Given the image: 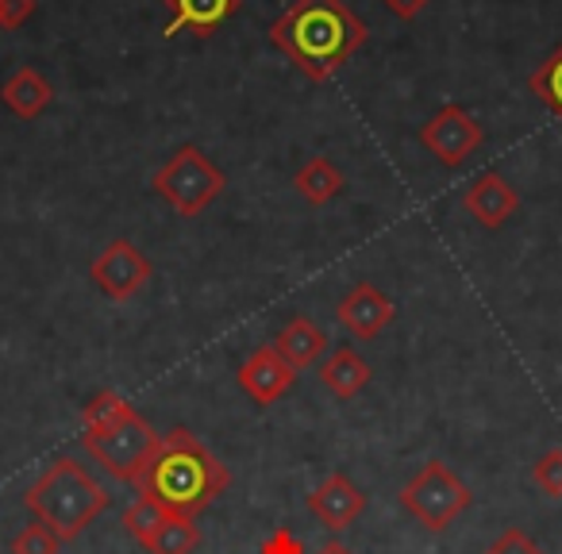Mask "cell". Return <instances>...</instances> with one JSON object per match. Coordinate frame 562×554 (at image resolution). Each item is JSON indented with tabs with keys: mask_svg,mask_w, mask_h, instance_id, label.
<instances>
[{
	"mask_svg": "<svg viewBox=\"0 0 562 554\" xmlns=\"http://www.w3.org/2000/svg\"><path fill=\"white\" fill-rule=\"evenodd\" d=\"M305 505L328 531H344L367 512V493H362L347 474H328L313 493H308Z\"/></svg>",
	"mask_w": 562,
	"mask_h": 554,
	"instance_id": "cell-10",
	"label": "cell"
},
{
	"mask_svg": "<svg viewBox=\"0 0 562 554\" xmlns=\"http://www.w3.org/2000/svg\"><path fill=\"white\" fill-rule=\"evenodd\" d=\"M462 208H467L482 227L497 231V227H505L508 219L520 212V193H516L497 170H490V173H482V178H474V185H470L467 196H462Z\"/></svg>",
	"mask_w": 562,
	"mask_h": 554,
	"instance_id": "cell-13",
	"label": "cell"
},
{
	"mask_svg": "<svg viewBox=\"0 0 562 554\" xmlns=\"http://www.w3.org/2000/svg\"><path fill=\"white\" fill-rule=\"evenodd\" d=\"M235 382H239V389L247 393L255 405L266 408V405H273V400H281L293 385H297V370L273 351V343H266V347H258L247 362H243L239 374H235Z\"/></svg>",
	"mask_w": 562,
	"mask_h": 554,
	"instance_id": "cell-9",
	"label": "cell"
},
{
	"mask_svg": "<svg viewBox=\"0 0 562 554\" xmlns=\"http://www.w3.org/2000/svg\"><path fill=\"white\" fill-rule=\"evenodd\" d=\"M112 493L81 466L78 459H58L50 470L24 493V508L40 523H47L63 543L78 539L101 512H109Z\"/></svg>",
	"mask_w": 562,
	"mask_h": 554,
	"instance_id": "cell-3",
	"label": "cell"
},
{
	"mask_svg": "<svg viewBox=\"0 0 562 554\" xmlns=\"http://www.w3.org/2000/svg\"><path fill=\"white\" fill-rule=\"evenodd\" d=\"M132 412H135V408L127 405L116 389H97L93 397L86 400V408H81V423H86V431H104V428H112V423H120L124 416H132Z\"/></svg>",
	"mask_w": 562,
	"mask_h": 554,
	"instance_id": "cell-20",
	"label": "cell"
},
{
	"mask_svg": "<svg viewBox=\"0 0 562 554\" xmlns=\"http://www.w3.org/2000/svg\"><path fill=\"white\" fill-rule=\"evenodd\" d=\"M316 554H355V551H351L347 543H339V539H328V543H324Z\"/></svg>",
	"mask_w": 562,
	"mask_h": 554,
	"instance_id": "cell-28",
	"label": "cell"
},
{
	"mask_svg": "<svg viewBox=\"0 0 562 554\" xmlns=\"http://www.w3.org/2000/svg\"><path fill=\"white\" fill-rule=\"evenodd\" d=\"M201 546V528L189 516H170V520L158 528V535L150 539L147 554H193Z\"/></svg>",
	"mask_w": 562,
	"mask_h": 554,
	"instance_id": "cell-19",
	"label": "cell"
},
{
	"mask_svg": "<svg viewBox=\"0 0 562 554\" xmlns=\"http://www.w3.org/2000/svg\"><path fill=\"white\" fill-rule=\"evenodd\" d=\"M370 362L362 359L355 347H336L331 354H324V362H321V382H324V389L331 393V397H339V400H355L362 389H367V382H370Z\"/></svg>",
	"mask_w": 562,
	"mask_h": 554,
	"instance_id": "cell-16",
	"label": "cell"
},
{
	"mask_svg": "<svg viewBox=\"0 0 562 554\" xmlns=\"http://www.w3.org/2000/svg\"><path fill=\"white\" fill-rule=\"evenodd\" d=\"M170 20H166L162 35L178 39V35H196V39H212L227 20L239 12L243 0H162Z\"/></svg>",
	"mask_w": 562,
	"mask_h": 554,
	"instance_id": "cell-12",
	"label": "cell"
},
{
	"mask_svg": "<svg viewBox=\"0 0 562 554\" xmlns=\"http://www.w3.org/2000/svg\"><path fill=\"white\" fill-rule=\"evenodd\" d=\"M258 554H305V543H301L290 528H278V531H270V535L262 539Z\"/></svg>",
	"mask_w": 562,
	"mask_h": 554,
	"instance_id": "cell-25",
	"label": "cell"
},
{
	"mask_svg": "<svg viewBox=\"0 0 562 554\" xmlns=\"http://www.w3.org/2000/svg\"><path fill=\"white\" fill-rule=\"evenodd\" d=\"M485 554H543V546H539L536 539L528 535V531L505 528L490 546H485Z\"/></svg>",
	"mask_w": 562,
	"mask_h": 554,
	"instance_id": "cell-24",
	"label": "cell"
},
{
	"mask_svg": "<svg viewBox=\"0 0 562 554\" xmlns=\"http://www.w3.org/2000/svg\"><path fill=\"white\" fill-rule=\"evenodd\" d=\"M150 189L170 204L178 216H201L212 201L227 189V173L204 155L201 147H178L170 155V162L158 166V173L150 178Z\"/></svg>",
	"mask_w": 562,
	"mask_h": 554,
	"instance_id": "cell-4",
	"label": "cell"
},
{
	"mask_svg": "<svg viewBox=\"0 0 562 554\" xmlns=\"http://www.w3.org/2000/svg\"><path fill=\"white\" fill-rule=\"evenodd\" d=\"M50 101H55V86H50L35 66H20V70L0 86V104L20 120L43 116V112L50 109Z\"/></svg>",
	"mask_w": 562,
	"mask_h": 554,
	"instance_id": "cell-15",
	"label": "cell"
},
{
	"mask_svg": "<svg viewBox=\"0 0 562 554\" xmlns=\"http://www.w3.org/2000/svg\"><path fill=\"white\" fill-rule=\"evenodd\" d=\"M273 351L301 374V370L324 362V354H328V331L308 320V316H293V320L273 336Z\"/></svg>",
	"mask_w": 562,
	"mask_h": 554,
	"instance_id": "cell-14",
	"label": "cell"
},
{
	"mask_svg": "<svg viewBox=\"0 0 562 554\" xmlns=\"http://www.w3.org/2000/svg\"><path fill=\"white\" fill-rule=\"evenodd\" d=\"M531 482H536L547 497H562V446L547 451L543 459L531 466Z\"/></svg>",
	"mask_w": 562,
	"mask_h": 554,
	"instance_id": "cell-23",
	"label": "cell"
},
{
	"mask_svg": "<svg viewBox=\"0 0 562 554\" xmlns=\"http://www.w3.org/2000/svg\"><path fill=\"white\" fill-rule=\"evenodd\" d=\"M81 446H86L89 459H97V466L109 470L116 482L135 485L158 446V431L150 428L139 412H132L104 431H81Z\"/></svg>",
	"mask_w": 562,
	"mask_h": 554,
	"instance_id": "cell-6",
	"label": "cell"
},
{
	"mask_svg": "<svg viewBox=\"0 0 562 554\" xmlns=\"http://www.w3.org/2000/svg\"><path fill=\"white\" fill-rule=\"evenodd\" d=\"M485 143V132L462 104H443L428 124L420 127V147L447 170H459L470 155Z\"/></svg>",
	"mask_w": 562,
	"mask_h": 554,
	"instance_id": "cell-7",
	"label": "cell"
},
{
	"mask_svg": "<svg viewBox=\"0 0 562 554\" xmlns=\"http://www.w3.org/2000/svg\"><path fill=\"white\" fill-rule=\"evenodd\" d=\"M293 189H297V193L305 196L313 208H324V204H331L339 193H344L347 178H344V170H339V166L331 162L328 155H316L313 162H305L297 170V178H293Z\"/></svg>",
	"mask_w": 562,
	"mask_h": 554,
	"instance_id": "cell-17",
	"label": "cell"
},
{
	"mask_svg": "<svg viewBox=\"0 0 562 554\" xmlns=\"http://www.w3.org/2000/svg\"><path fill=\"white\" fill-rule=\"evenodd\" d=\"M382 4H385V9H390L397 20H405V24H408V20H416L424 9H428V0H382Z\"/></svg>",
	"mask_w": 562,
	"mask_h": 554,
	"instance_id": "cell-27",
	"label": "cell"
},
{
	"mask_svg": "<svg viewBox=\"0 0 562 554\" xmlns=\"http://www.w3.org/2000/svg\"><path fill=\"white\" fill-rule=\"evenodd\" d=\"M531 93H536L539 101H543L547 109L562 120V43L551 50V58L531 74Z\"/></svg>",
	"mask_w": 562,
	"mask_h": 554,
	"instance_id": "cell-21",
	"label": "cell"
},
{
	"mask_svg": "<svg viewBox=\"0 0 562 554\" xmlns=\"http://www.w3.org/2000/svg\"><path fill=\"white\" fill-rule=\"evenodd\" d=\"M32 16H35V0H0V27L16 32Z\"/></svg>",
	"mask_w": 562,
	"mask_h": 554,
	"instance_id": "cell-26",
	"label": "cell"
},
{
	"mask_svg": "<svg viewBox=\"0 0 562 554\" xmlns=\"http://www.w3.org/2000/svg\"><path fill=\"white\" fill-rule=\"evenodd\" d=\"M89 278H93V285L109 301H132L135 293L147 290V282L155 278V265H150V258L143 255L135 242L112 239L109 247L93 258Z\"/></svg>",
	"mask_w": 562,
	"mask_h": 554,
	"instance_id": "cell-8",
	"label": "cell"
},
{
	"mask_svg": "<svg viewBox=\"0 0 562 554\" xmlns=\"http://www.w3.org/2000/svg\"><path fill=\"white\" fill-rule=\"evenodd\" d=\"M397 500H401V508L413 512L428 531H447L470 508L474 493H470V485L462 482L447 462L431 459V462H424L420 474L397 493Z\"/></svg>",
	"mask_w": 562,
	"mask_h": 554,
	"instance_id": "cell-5",
	"label": "cell"
},
{
	"mask_svg": "<svg viewBox=\"0 0 562 554\" xmlns=\"http://www.w3.org/2000/svg\"><path fill=\"white\" fill-rule=\"evenodd\" d=\"M393 316H397L393 301L370 282H355L351 293L336 308V320L359 339H378L393 324Z\"/></svg>",
	"mask_w": 562,
	"mask_h": 554,
	"instance_id": "cell-11",
	"label": "cell"
},
{
	"mask_svg": "<svg viewBox=\"0 0 562 554\" xmlns=\"http://www.w3.org/2000/svg\"><path fill=\"white\" fill-rule=\"evenodd\" d=\"M367 35L370 27L347 0H293L270 24L273 47L313 81H328L344 70Z\"/></svg>",
	"mask_w": 562,
	"mask_h": 554,
	"instance_id": "cell-1",
	"label": "cell"
},
{
	"mask_svg": "<svg viewBox=\"0 0 562 554\" xmlns=\"http://www.w3.org/2000/svg\"><path fill=\"white\" fill-rule=\"evenodd\" d=\"M170 508H162L155 497H135L132 505H127V512H124V531L135 539V543H143V551L150 546V539L158 535V528H162L166 520H170Z\"/></svg>",
	"mask_w": 562,
	"mask_h": 554,
	"instance_id": "cell-18",
	"label": "cell"
},
{
	"mask_svg": "<svg viewBox=\"0 0 562 554\" xmlns=\"http://www.w3.org/2000/svg\"><path fill=\"white\" fill-rule=\"evenodd\" d=\"M58 551H63V539L40 520H32L24 531L12 535V554H58Z\"/></svg>",
	"mask_w": 562,
	"mask_h": 554,
	"instance_id": "cell-22",
	"label": "cell"
},
{
	"mask_svg": "<svg viewBox=\"0 0 562 554\" xmlns=\"http://www.w3.org/2000/svg\"><path fill=\"white\" fill-rule=\"evenodd\" d=\"M232 485L227 466L186 428H173L170 436L158 439L155 454H150L147 470L139 474L135 489L143 497H155L162 508H170L173 516H189L196 520V512L212 505L220 493Z\"/></svg>",
	"mask_w": 562,
	"mask_h": 554,
	"instance_id": "cell-2",
	"label": "cell"
}]
</instances>
